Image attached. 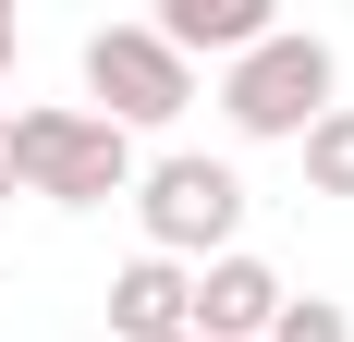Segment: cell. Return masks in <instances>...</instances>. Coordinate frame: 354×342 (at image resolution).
<instances>
[{
    "mask_svg": "<svg viewBox=\"0 0 354 342\" xmlns=\"http://www.w3.org/2000/svg\"><path fill=\"white\" fill-rule=\"evenodd\" d=\"M0 196H12V123H0Z\"/></svg>",
    "mask_w": 354,
    "mask_h": 342,
    "instance_id": "cell-10",
    "label": "cell"
},
{
    "mask_svg": "<svg viewBox=\"0 0 354 342\" xmlns=\"http://www.w3.org/2000/svg\"><path fill=\"white\" fill-rule=\"evenodd\" d=\"M0 73H12V0H0Z\"/></svg>",
    "mask_w": 354,
    "mask_h": 342,
    "instance_id": "cell-11",
    "label": "cell"
},
{
    "mask_svg": "<svg viewBox=\"0 0 354 342\" xmlns=\"http://www.w3.org/2000/svg\"><path fill=\"white\" fill-rule=\"evenodd\" d=\"M269 342H354V318L330 306V294H281V318H269Z\"/></svg>",
    "mask_w": 354,
    "mask_h": 342,
    "instance_id": "cell-9",
    "label": "cell"
},
{
    "mask_svg": "<svg viewBox=\"0 0 354 342\" xmlns=\"http://www.w3.org/2000/svg\"><path fill=\"white\" fill-rule=\"evenodd\" d=\"M135 220H147V257L208 269V257H232V233H245V183L220 159H159L135 183Z\"/></svg>",
    "mask_w": 354,
    "mask_h": 342,
    "instance_id": "cell-3",
    "label": "cell"
},
{
    "mask_svg": "<svg viewBox=\"0 0 354 342\" xmlns=\"http://www.w3.org/2000/svg\"><path fill=\"white\" fill-rule=\"evenodd\" d=\"M159 49H171V62H196V49H220V62H245L257 37H269V0H171V12H159Z\"/></svg>",
    "mask_w": 354,
    "mask_h": 342,
    "instance_id": "cell-6",
    "label": "cell"
},
{
    "mask_svg": "<svg viewBox=\"0 0 354 342\" xmlns=\"http://www.w3.org/2000/svg\"><path fill=\"white\" fill-rule=\"evenodd\" d=\"M171 342H196V330H171Z\"/></svg>",
    "mask_w": 354,
    "mask_h": 342,
    "instance_id": "cell-12",
    "label": "cell"
},
{
    "mask_svg": "<svg viewBox=\"0 0 354 342\" xmlns=\"http://www.w3.org/2000/svg\"><path fill=\"white\" fill-rule=\"evenodd\" d=\"M86 86H98V123H110V135H147V123H183L196 62H171L147 25H98V37H86Z\"/></svg>",
    "mask_w": 354,
    "mask_h": 342,
    "instance_id": "cell-4",
    "label": "cell"
},
{
    "mask_svg": "<svg viewBox=\"0 0 354 342\" xmlns=\"http://www.w3.org/2000/svg\"><path fill=\"white\" fill-rule=\"evenodd\" d=\"M220 110H232V135H306V123H318L330 110V37H306V25H269L245 49V62L220 73Z\"/></svg>",
    "mask_w": 354,
    "mask_h": 342,
    "instance_id": "cell-2",
    "label": "cell"
},
{
    "mask_svg": "<svg viewBox=\"0 0 354 342\" xmlns=\"http://www.w3.org/2000/svg\"><path fill=\"white\" fill-rule=\"evenodd\" d=\"M183 294H196V269L135 257V269L110 281V330H122V342H171V330H183Z\"/></svg>",
    "mask_w": 354,
    "mask_h": 342,
    "instance_id": "cell-7",
    "label": "cell"
},
{
    "mask_svg": "<svg viewBox=\"0 0 354 342\" xmlns=\"http://www.w3.org/2000/svg\"><path fill=\"white\" fill-rule=\"evenodd\" d=\"M293 147H306V196H354V110H342V98H330Z\"/></svg>",
    "mask_w": 354,
    "mask_h": 342,
    "instance_id": "cell-8",
    "label": "cell"
},
{
    "mask_svg": "<svg viewBox=\"0 0 354 342\" xmlns=\"http://www.w3.org/2000/svg\"><path fill=\"white\" fill-rule=\"evenodd\" d=\"M269 318H281V269H269V257H245V244H232V257H208V269H196V294H183V330H196V342H269Z\"/></svg>",
    "mask_w": 354,
    "mask_h": 342,
    "instance_id": "cell-5",
    "label": "cell"
},
{
    "mask_svg": "<svg viewBox=\"0 0 354 342\" xmlns=\"http://www.w3.org/2000/svg\"><path fill=\"white\" fill-rule=\"evenodd\" d=\"M12 183L49 208H110L135 196V135H110L98 110H12Z\"/></svg>",
    "mask_w": 354,
    "mask_h": 342,
    "instance_id": "cell-1",
    "label": "cell"
}]
</instances>
